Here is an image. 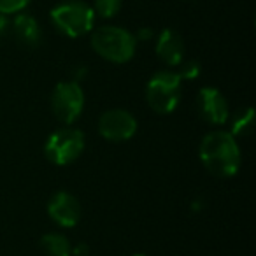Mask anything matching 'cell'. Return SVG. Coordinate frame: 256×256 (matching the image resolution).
I'll list each match as a JSON object with an SVG mask.
<instances>
[{
    "label": "cell",
    "instance_id": "15",
    "mask_svg": "<svg viewBox=\"0 0 256 256\" xmlns=\"http://www.w3.org/2000/svg\"><path fill=\"white\" fill-rule=\"evenodd\" d=\"M32 0H0V14H18Z\"/></svg>",
    "mask_w": 256,
    "mask_h": 256
},
{
    "label": "cell",
    "instance_id": "10",
    "mask_svg": "<svg viewBox=\"0 0 256 256\" xmlns=\"http://www.w3.org/2000/svg\"><path fill=\"white\" fill-rule=\"evenodd\" d=\"M156 54L170 67L184 62V40L176 30L164 28L156 39Z\"/></svg>",
    "mask_w": 256,
    "mask_h": 256
},
{
    "label": "cell",
    "instance_id": "1",
    "mask_svg": "<svg viewBox=\"0 0 256 256\" xmlns=\"http://www.w3.org/2000/svg\"><path fill=\"white\" fill-rule=\"evenodd\" d=\"M200 160L210 174L218 178H232L240 167V150L230 132L214 130L204 137L200 144Z\"/></svg>",
    "mask_w": 256,
    "mask_h": 256
},
{
    "label": "cell",
    "instance_id": "13",
    "mask_svg": "<svg viewBox=\"0 0 256 256\" xmlns=\"http://www.w3.org/2000/svg\"><path fill=\"white\" fill-rule=\"evenodd\" d=\"M254 128V109L248 107L244 110H238L232 121V136L234 137H246L252 132Z\"/></svg>",
    "mask_w": 256,
    "mask_h": 256
},
{
    "label": "cell",
    "instance_id": "16",
    "mask_svg": "<svg viewBox=\"0 0 256 256\" xmlns=\"http://www.w3.org/2000/svg\"><path fill=\"white\" fill-rule=\"evenodd\" d=\"M200 64L196 60H186V62H181V70L178 72L179 78L181 79H195L200 76Z\"/></svg>",
    "mask_w": 256,
    "mask_h": 256
},
{
    "label": "cell",
    "instance_id": "19",
    "mask_svg": "<svg viewBox=\"0 0 256 256\" xmlns=\"http://www.w3.org/2000/svg\"><path fill=\"white\" fill-rule=\"evenodd\" d=\"M9 30V20L6 18V14H0V39L8 34Z\"/></svg>",
    "mask_w": 256,
    "mask_h": 256
},
{
    "label": "cell",
    "instance_id": "12",
    "mask_svg": "<svg viewBox=\"0 0 256 256\" xmlns=\"http://www.w3.org/2000/svg\"><path fill=\"white\" fill-rule=\"evenodd\" d=\"M40 248L48 256H72V246L62 234H46L40 238Z\"/></svg>",
    "mask_w": 256,
    "mask_h": 256
},
{
    "label": "cell",
    "instance_id": "3",
    "mask_svg": "<svg viewBox=\"0 0 256 256\" xmlns=\"http://www.w3.org/2000/svg\"><path fill=\"white\" fill-rule=\"evenodd\" d=\"M50 16L58 32L67 37H74V39L92 32L93 25H95L93 8H90L84 2H79V0L56 6L51 9Z\"/></svg>",
    "mask_w": 256,
    "mask_h": 256
},
{
    "label": "cell",
    "instance_id": "7",
    "mask_svg": "<svg viewBox=\"0 0 256 256\" xmlns=\"http://www.w3.org/2000/svg\"><path fill=\"white\" fill-rule=\"evenodd\" d=\"M137 132V120L124 109H110L100 116L98 134L110 142H124Z\"/></svg>",
    "mask_w": 256,
    "mask_h": 256
},
{
    "label": "cell",
    "instance_id": "17",
    "mask_svg": "<svg viewBox=\"0 0 256 256\" xmlns=\"http://www.w3.org/2000/svg\"><path fill=\"white\" fill-rule=\"evenodd\" d=\"M153 36H154V32L151 28H140L139 34H137V36H134V37H136V40L139 42V40H150Z\"/></svg>",
    "mask_w": 256,
    "mask_h": 256
},
{
    "label": "cell",
    "instance_id": "21",
    "mask_svg": "<svg viewBox=\"0 0 256 256\" xmlns=\"http://www.w3.org/2000/svg\"><path fill=\"white\" fill-rule=\"evenodd\" d=\"M134 256H146V254H140V252H137V254H134Z\"/></svg>",
    "mask_w": 256,
    "mask_h": 256
},
{
    "label": "cell",
    "instance_id": "18",
    "mask_svg": "<svg viewBox=\"0 0 256 256\" xmlns=\"http://www.w3.org/2000/svg\"><path fill=\"white\" fill-rule=\"evenodd\" d=\"M90 252V248L86 244H78L72 248V254L74 256H86Z\"/></svg>",
    "mask_w": 256,
    "mask_h": 256
},
{
    "label": "cell",
    "instance_id": "4",
    "mask_svg": "<svg viewBox=\"0 0 256 256\" xmlns=\"http://www.w3.org/2000/svg\"><path fill=\"white\" fill-rule=\"evenodd\" d=\"M181 81L178 72L160 70L151 76L146 86V98L150 107L158 114H170L181 98Z\"/></svg>",
    "mask_w": 256,
    "mask_h": 256
},
{
    "label": "cell",
    "instance_id": "8",
    "mask_svg": "<svg viewBox=\"0 0 256 256\" xmlns=\"http://www.w3.org/2000/svg\"><path fill=\"white\" fill-rule=\"evenodd\" d=\"M196 107H198L200 118L209 124H216V126L224 124L230 116V109H228V102L224 95L218 88H210V86L202 88L198 92Z\"/></svg>",
    "mask_w": 256,
    "mask_h": 256
},
{
    "label": "cell",
    "instance_id": "2",
    "mask_svg": "<svg viewBox=\"0 0 256 256\" xmlns=\"http://www.w3.org/2000/svg\"><path fill=\"white\" fill-rule=\"evenodd\" d=\"M92 48L107 62L126 64L136 54L137 40L121 26H100L92 36Z\"/></svg>",
    "mask_w": 256,
    "mask_h": 256
},
{
    "label": "cell",
    "instance_id": "9",
    "mask_svg": "<svg viewBox=\"0 0 256 256\" xmlns=\"http://www.w3.org/2000/svg\"><path fill=\"white\" fill-rule=\"evenodd\" d=\"M48 214L56 224L64 228H72L79 223L81 204L68 192H58L48 204Z\"/></svg>",
    "mask_w": 256,
    "mask_h": 256
},
{
    "label": "cell",
    "instance_id": "6",
    "mask_svg": "<svg viewBox=\"0 0 256 256\" xmlns=\"http://www.w3.org/2000/svg\"><path fill=\"white\" fill-rule=\"evenodd\" d=\"M84 107V92L76 81L58 82L51 95V109L56 120L70 124L81 116Z\"/></svg>",
    "mask_w": 256,
    "mask_h": 256
},
{
    "label": "cell",
    "instance_id": "14",
    "mask_svg": "<svg viewBox=\"0 0 256 256\" xmlns=\"http://www.w3.org/2000/svg\"><path fill=\"white\" fill-rule=\"evenodd\" d=\"M121 9V0H95V9L93 12H96L102 18H112L120 12Z\"/></svg>",
    "mask_w": 256,
    "mask_h": 256
},
{
    "label": "cell",
    "instance_id": "20",
    "mask_svg": "<svg viewBox=\"0 0 256 256\" xmlns=\"http://www.w3.org/2000/svg\"><path fill=\"white\" fill-rule=\"evenodd\" d=\"M181 2H195V0H181Z\"/></svg>",
    "mask_w": 256,
    "mask_h": 256
},
{
    "label": "cell",
    "instance_id": "11",
    "mask_svg": "<svg viewBox=\"0 0 256 256\" xmlns=\"http://www.w3.org/2000/svg\"><path fill=\"white\" fill-rule=\"evenodd\" d=\"M9 28L12 30L16 40L25 48H37L42 40V32H40L39 23L30 14L18 12L12 23H9Z\"/></svg>",
    "mask_w": 256,
    "mask_h": 256
},
{
    "label": "cell",
    "instance_id": "5",
    "mask_svg": "<svg viewBox=\"0 0 256 256\" xmlns=\"http://www.w3.org/2000/svg\"><path fill=\"white\" fill-rule=\"evenodd\" d=\"M84 151V136L78 128H60L50 136L44 146L46 158L54 165H68Z\"/></svg>",
    "mask_w": 256,
    "mask_h": 256
}]
</instances>
